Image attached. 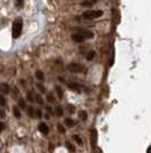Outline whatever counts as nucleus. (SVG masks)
<instances>
[{
    "mask_svg": "<svg viewBox=\"0 0 151 153\" xmlns=\"http://www.w3.org/2000/svg\"><path fill=\"white\" fill-rule=\"evenodd\" d=\"M58 131L60 133V134H65L66 131H65V128L63 126H60V124H58Z\"/></svg>",
    "mask_w": 151,
    "mask_h": 153,
    "instance_id": "25",
    "label": "nucleus"
},
{
    "mask_svg": "<svg viewBox=\"0 0 151 153\" xmlns=\"http://www.w3.org/2000/svg\"><path fill=\"white\" fill-rule=\"evenodd\" d=\"M48 101H49V102H55L53 96H50V95H49V96H48Z\"/></svg>",
    "mask_w": 151,
    "mask_h": 153,
    "instance_id": "28",
    "label": "nucleus"
},
{
    "mask_svg": "<svg viewBox=\"0 0 151 153\" xmlns=\"http://www.w3.org/2000/svg\"><path fill=\"white\" fill-rule=\"evenodd\" d=\"M39 130L42 133L43 135H48L49 134V128H48V126L46 124H43V122H41V124H39Z\"/></svg>",
    "mask_w": 151,
    "mask_h": 153,
    "instance_id": "7",
    "label": "nucleus"
},
{
    "mask_svg": "<svg viewBox=\"0 0 151 153\" xmlns=\"http://www.w3.org/2000/svg\"><path fill=\"white\" fill-rule=\"evenodd\" d=\"M95 2H97L95 0H94V1H83V2H82V6H83V7H91V6H93Z\"/></svg>",
    "mask_w": 151,
    "mask_h": 153,
    "instance_id": "11",
    "label": "nucleus"
},
{
    "mask_svg": "<svg viewBox=\"0 0 151 153\" xmlns=\"http://www.w3.org/2000/svg\"><path fill=\"white\" fill-rule=\"evenodd\" d=\"M75 124H76V122H75L74 120H72V119H69V118L65 119V124H66L67 127H69V128H71V127H74Z\"/></svg>",
    "mask_w": 151,
    "mask_h": 153,
    "instance_id": "10",
    "label": "nucleus"
},
{
    "mask_svg": "<svg viewBox=\"0 0 151 153\" xmlns=\"http://www.w3.org/2000/svg\"><path fill=\"white\" fill-rule=\"evenodd\" d=\"M67 69H68V71L74 73H79L84 71V66L82 64H79V63H71V64H68Z\"/></svg>",
    "mask_w": 151,
    "mask_h": 153,
    "instance_id": "3",
    "label": "nucleus"
},
{
    "mask_svg": "<svg viewBox=\"0 0 151 153\" xmlns=\"http://www.w3.org/2000/svg\"><path fill=\"white\" fill-rule=\"evenodd\" d=\"M77 32H79V34H82L85 39L86 38H87V39H92V38H93V33L90 32V31H87V30H79Z\"/></svg>",
    "mask_w": 151,
    "mask_h": 153,
    "instance_id": "5",
    "label": "nucleus"
},
{
    "mask_svg": "<svg viewBox=\"0 0 151 153\" xmlns=\"http://www.w3.org/2000/svg\"><path fill=\"white\" fill-rule=\"evenodd\" d=\"M68 88L75 90V92H79L81 90V86L77 85V83H68Z\"/></svg>",
    "mask_w": 151,
    "mask_h": 153,
    "instance_id": "9",
    "label": "nucleus"
},
{
    "mask_svg": "<svg viewBox=\"0 0 151 153\" xmlns=\"http://www.w3.org/2000/svg\"><path fill=\"white\" fill-rule=\"evenodd\" d=\"M38 88H39V89H40L41 92H44V88H43L42 86H41V85H38Z\"/></svg>",
    "mask_w": 151,
    "mask_h": 153,
    "instance_id": "31",
    "label": "nucleus"
},
{
    "mask_svg": "<svg viewBox=\"0 0 151 153\" xmlns=\"http://www.w3.org/2000/svg\"><path fill=\"white\" fill-rule=\"evenodd\" d=\"M27 113H29V117H34V110H33V108H29L27 109Z\"/></svg>",
    "mask_w": 151,
    "mask_h": 153,
    "instance_id": "22",
    "label": "nucleus"
},
{
    "mask_svg": "<svg viewBox=\"0 0 151 153\" xmlns=\"http://www.w3.org/2000/svg\"><path fill=\"white\" fill-rule=\"evenodd\" d=\"M56 92H57V94H58V97L61 98V97H63V90H61V88L59 87V86H57V87H56Z\"/></svg>",
    "mask_w": 151,
    "mask_h": 153,
    "instance_id": "19",
    "label": "nucleus"
},
{
    "mask_svg": "<svg viewBox=\"0 0 151 153\" xmlns=\"http://www.w3.org/2000/svg\"><path fill=\"white\" fill-rule=\"evenodd\" d=\"M22 30H23L22 20H17V21L14 22V24H13V38H14V39L20 38V36H21V33H22Z\"/></svg>",
    "mask_w": 151,
    "mask_h": 153,
    "instance_id": "1",
    "label": "nucleus"
},
{
    "mask_svg": "<svg viewBox=\"0 0 151 153\" xmlns=\"http://www.w3.org/2000/svg\"><path fill=\"white\" fill-rule=\"evenodd\" d=\"M63 114H64V113H63V109H61L60 106H57V108H56V116H57V117H61Z\"/></svg>",
    "mask_w": 151,
    "mask_h": 153,
    "instance_id": "15",
    "label": "nucleus"
},
{
    "mask_svg": "<svg viewBox=\"0 0 151 153\" xmlns=\"http://www.w3.org/2000/svg\"><path fill=\"white\" fill-rule=\"evenodd\" d=\"M35 112H36L35 116H36L38 118H41V117H42V113H41V111H40V110H36Z\"/></svg>",
    "mask_w": 151,
    "mask_h": 153,
    "instance_id": "27",
    "label": "nucleus"
},
{
    "mask_svg": "<svg viewBox=\"0 0 151 153\" xmlns=\"http://www.w3.org/2000/svg\"><path fill=\"white\" fill-rule=\"evenodd\" d=\"M94 55H95V53L93 51H91L90 53H87V55H86V59L87 61H91V59L94 57Z\"/></svg>",
    "mask_w": 151,
    "mask_h": 153,
    "instance_id": "16",
    "label": "nucleus"
},
{
    "mask_svg": "<svg viewBox=\"0 0 151 153\" xmlns=\"http://www.w3.org/2000/svg\"><path fill=\"white\" fill-rule=\"evenodd\" d=\"M13 113H14V116L16 118H21V112H20V110H18V109L14 108V110H13Z\"/></svg>",
    "mask_w": 151,
    "mask_h": 153,
    "instance_id": "20",
    "label": "nucleus"
},
{
    "mask_svg": "<svg viewBox=\"0 0 151 153\" xmlns=\"http://www.w3.org/2000/svg\"><path fill=\"white\" fill-rule=\"evenodd\" d=\"M4 128H5V124L4 122H0V133L4 130Z\"/></svg>",
    "mask_w": 151,
    "mask_h": 153,
    "instance_id": "29",
    "label": "nucleus"
},
{
    "mask_svg": "<svg viewBox=\"0 0 151 153\" xmlns=\"http://www.w3.org/2000/svg\"><path fill=\"white\" fill-rule=\"evenodd\" d=\"M6 104H7V102H6L5 97H4L2 95H0V105H1V106H6Z\"/></svg>",
    "mask_w": 151,
    "mask_h": 153,
    "instance_id": "18",
    "label": "nucleus"
},
{
    "mask_svg": "<svg viewBox=\"0 0 151 153\" xmlns=\"http://www.w3.org/2000/svg\"><path fill=\"white\" fill-rule=\"evenodd\" d=\"M97 139H98V134H97V130H92L91 131V146L95 149V145H97Z\"/></svg>",
    "mask_w": 151,
    "mask_h": 153,
    "instance_id": "4",
    "label": "nucleus"
},
{
    "mask_svg": "<svg viewBox=\"0 0 151 153\" xmlns=\"http://www.w3.org/2000/svg\"><path fill=\"white\" fill-rule=\"evenodd\" d=\"M0 118H5V112L4 111H0Z\"/></svg>",
    "mask_w": 151,
    "mask_h": 153,
    "instance_id": "30",
    "label": "nucleus"
},
{
    "mask_svg": "<svg viewBox=\"0 0 151 153\" xmlns=\"http://www.w3.org/2000/svg\"><path fill=\"white\" fill-rule=\"evenodd\" d=\"M27 100H29L30 102H33V93L32 92H27Z\"/></svg>",
    "mask_w": 151,
    "mask_h": 153,
    "instance_id": "23",
    "label": "nucleus"
},
{
    "mask_svg": "<svg viewBox=\"0 0 151 153\" xmlns=\"http://www.w3.org/2000/svg\"><path fill=\"white\" fill-rule=\"evenodd\" d=\"M79 118L83 120V121H85L86 118H87V114H86L85 111H81V112H79Z\"/></svg>",
    "mask_w": 151,
    "mask_h": 153,
    "instance_id": "13",
    "label": "nucleus"
},
{
    "mask_svg": "<svg viewBox=\"0 0 151 153\" xmlns=\"http://www.w3.org/2000/svg\"><path fill=\"white\" fill-rule=\"evenodd\" d=\"M95 153H102V151H101L100 149H97V152Z\"/></svg>",
    "mask_w": 151,
    "mask_h": 153,
    "instance_id": "32",
    "label": "nucleus"
},
{
    "mask_svg": "<svg viewBox=\"0 0 151 153\" xmlns=\"http://www.w3.org/2000/svg\"><path fill=\"white\" fill-rule=\"evenodd\" d=\"M18 104H20V106H21V108H23V109L26 106V105H25V101H24L23 98H20V100H18Z\"/></svg>",
    "mask_w": 151,
    "mask_h": 153,
    "instance_id": "24",
    "label": "nucleus"
},
{
    "mask_svg": "<svg viewBox=\"0 0 151 153\" xmlns=\"http://www.w3.org/2000/svg\"><path fill=\"white\" fill-rule=\"evenodd\" d=\"M0 90H1V93H4V94H7L9 93V86H8L7 83H1L0 85Z\"/></svg>",
    "mask_w": 151,
    "mask_h": 153,
    "instance_id": "8",
    "label": "nucleus"
},
{
    "mask_svg": "<svg viewBox=\"0 0 151 153\" xmlns=\"http://www.w3.org/2000/svg\"><path fill=\"white\" fill-rule=\"evenodd\" d=\"M16 6L18 8H22L24 6V0H16Z\"/></svg>",
    "mask_w": 151,
    "mask_h": 153,
    "instance_id": "21",
    "label": "nucleus"
},
{
    "mask_svg": "<svg viewBox=\"0 0 151 153\" xmlns=\"http://www.w3.org/2000/svg\"><path fill=\"white\" fill-rule=\"evenodd\" d=\"M73 139L79 144V145H82L83 144V142H82V138L79 137V136H77V135H73Z\"/></svg>",
    "mask_w": 151,
    "mask_h": 153,
    "instance_id": "12",
    "label": "nucleus"
},
{
    "mask_svg": "<svg viewBox=\"0 0 151 153\" xmlns=\"http://www.w3.org/2000/svg\"><path fill=\"white\" fill-rule=\"evenodd\" d=\"M35 98H36V101H38V103H39V104H43V100L40 97V95H36Z\"/></svg>",
    "mask_w": 151,
    "mask_h": 153,
    "instance_id": "26",
    "label": "nucleus"
},
{
    "mask_svg": "<svg viewBox=\"0 0 151 153\" xmlns=\"http://www.w3.org/2000/svg\"><path fill=\"white\" fill-rule=\"evenodd\" d=\"M35 77L39 79V80H43L44 79V75H43L42 71H36L35 72Z\"/></svg>",
    "mask_w": 151,
    "mask_h": 153,
    "instance_id": "14",
    "label": "nucleus"
},
{
    "mask_svg": "<svg viewBox=\"0 0 151 153\" xmlns=\"http://www.w3.org/2000/svg\"><path fill=\"white\" fill-rule=\"evenodd\" d=\"M72 39L75 42H83V41L85 40V38L82 36V34H79V32H77V33H74L72 36Z\"/></svg>",
    "mask_w": 151,
    "mask_h": 153,
    "instance_id": "6",
    "label": "nucleus"
},
{
    "mask_svg": "<svg viewBox=\"0 0 151 153\" xmlns=\"http://www.w3.org/2000/svg\"><path fill=\"white\" fill-rule=\"evenodd\" d=\"M66 147H67L71 152H74V151H75V147H74L72 143H69V142H66Z\"/></svg>",
    "mask_w": 151,
    "mask_h": 153,
    "instance_id": "17",
    "label": "nucleus"
},
{
    "mask_svg": "<svg viewBox=\"0 0 151 153\" xmlns=\"http://www.w3.org/2000/svg\"><path fill=\"white\" fill-rule=\"evenodd\" d=\"M102 15L101 10H86L83 13V17L86 20H94V18H98Z\"/></svg>",
    "mask_w": 151,
    "mask_h": 153,
    "instance_id": "2",
    "label": "nucleus"
}]
</instances>
